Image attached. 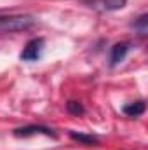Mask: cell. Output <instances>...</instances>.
Wrapping results in <instances>:
<instances>
[{
    "label": "cell",
    "instance_id": "6",
    "mask_svg": "<svg viewBox=\"0 0 148 150\" xmlns=\"http://www.w3.org/2000/svg\"><path fill=\"white\" fill-rule=\"evenodd\" d=\"M147 110V103L143 101V100H138V101H132V103H127L124 108H122V112L125 113L127 117H140V115H143Z\"/></svg>",
    "mask_w": 148,
    "mask_h": 150
},
{
    "label": "cell",
    "instance_id": "3",
    "mask_svg": "<svg viewBox=\"0 0 148 150\" xmlns=\"http://www.w3.org/2000/svg\"><path fill=\"white\" fill-rule=\"evenodd\" d=\"M12 134L16 138H28V136H33V134H45V136H51V138H56V131L47 127V126H40V124H30V126H23V127H18L12 131Z\"/></svg>",
    "mask_w": 148,
    "mask_h": 150
},
{
    "label": "cell",
    "instance_id": "4",
    "mask_svg": "<svg viewBox=\"0 0 148 150\" xmlns=\"http://www.w3.org/2000/svg\"><path fill=\"white\" fill-rule=\"evenodd\" d=\"M82 4L98 12H110V11L124 9L127 0H82Z\"/></svg>",
    "mask_w": 148,
    "mask_h": 150
},
{
    "label": "cell",
    "instance_id": "7",
    "mask_svg": "<svg viewBox=\"0 0 148 150\" xmlns=\"http://www.w3.org/2000/svg\"><path fill=\"white\" fill-rule=\"evenodd\" d=\"M70 136L75 142H80L84 145H96L98 143V138L92 136V134H84V133H77V131H70Z\"/></svg>",
    "mask_w": 148,
    "mask_h": 150
},
{
    "label": "cell",
    "instance_id": "5",
    "mask_svg": "<svg viewBox=\"0 0 148 150\" xmlns=\"http://www.w3.org/2000/svg\"><path fill=\"white\" fill-rule=\"evenodd\" d=\"M129 49H131V42H117L110 49V65L111 67H115L120 61H124V58L127 56Z\"/></svg>",
    "mask_w": 148,
    "mask_h": 150
},
{
    "label": "cell",
    "instance_id": "8",
    "mask_svg": "<svg viewBox=\"0 0 148 150\" xmlns=\"http://www.w3.org/2000/svg\"><path fill=\"white\" fill-rule=\"evenodd\" d=\"M132 28H134L140 35H145V33H147V30H148V14H141L138 19H134Z\"/></svg>",
    "mask_w": 148,
    "mask_h": 150
},
{
    "label": "cell",
    "instance_id": "2",
    "mask_svg": "<svg viewBox=\"0 0 148 150\" xmlns=\"http://www.w3.org/2000/svg\"><path fill=\"white\" fill-rule=\"evenodd\" d=\"M42 52H44V38L37 37L26 42V45L23 47L19 58L23 61H37V59L42 58Z\"/></svg>",
    "mask_w": 148,
    "mask_h": 150
},
{
    "label": "cell",
    "instance_id": "1",
    "mask_svg": "<svg viewBox=\"0 0 148 150\" xmlns=\"http://www.w3.org/2000/svg\"><path fill=\"white\" fill-rule=\"evenodd\" d=\"M35 25L32 16H0V30L2 32H23Z\"/></svg>",
    "mask_w": 148,
    "mask_h": 150
},
{
    "label": "cell",
    "instance_id": "9",
    "mask_svg": "<svg viewBox=\"0 0 148 150\" xmlns=\"http://www.w3.org/2000/svg\"><path fill=\"white\" fill-rule=\"evenodd\" d=\"M66 110L72 113V115H82V113L85 112V108H84L82 103H78V101H68V103H66Z\"/></svg>",
    "mask_w": 148,
    "mask_h": 150
}]
</instances>
